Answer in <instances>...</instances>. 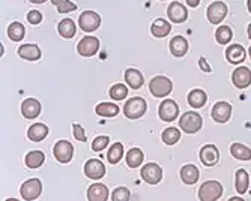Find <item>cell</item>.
I'll return each mask as SVG.
<instances>
[{
	"mask_svg": "<svg viewBox=\"0 0 251 201\" xmlns=\"http://www.w3.org/2000/svg\"><path fill=\"white\" fill-rule=\"evenodd\" d=\"M148 110V104L143 98H131L126 101L125 107H124V114L131 119V120H135V119H140Z\"/></svg>",
	"mask_w": 251,
	"mask_h": 201,
	"instance_id": "6da1fadb",
	"label": "cell"
},
{
	"mask_svg": "<svg viewBox=\"0 0 251 201\" xmlns=\"http://www.w3.org/2000/svg\"><path fill=\"white\" fill-rule=\"evenodd\" d=\"M149 90L155 98H164V96L170 95V92L173 90V83L167 77L158 75V77H153L151 80Z\"/></svg>",
	"mask_w": 251,
	"mask_h": 201,
	"instance_id": "7a4b0ae2",
	"label": "cell"
},
{
	"mask_svg": "<svg viewBox=\"0 0 251 201\" xmlns=\"http://www.w3.org/2000/svg\"><path fill=\"white\" fill-rule=\"evenodd\" d=\"M223 195V185L217 180L204 182L199 189L200 201H217Z\"/></svg>",
	"mask_w": 251,
	"mask_h": 201,
	"instance_id": "3957f363",
	"label": "cell"
},
{
	"mask_svg": "<svg viewBox=\"0 0 251 201\" xmlns=\"http://www.w3.org/2000/svg\"><path fill=\"white\" fill-rule=\"evenodd\" d=\"M203 125L201 116L199 113H194V111H188V113H184V116L179 120V126L180 129L187 132V134H196L200 131Z\"/></svg>",
	"mask_w": 251,
	"mask_h": 201,
	"instance_id": "277c9868",
	"label": "cell"
},
{
	"mask_svg": "<svg viewBox=\"0 0 251 201\" xmlns=\"http://www.w3.org/2000/svg\"><path fill=\"white\" fill-rule=\"evenodd\" d=\"M53 153H54V158L60 162V164H68L74 156V146L66 141V140H60L54 144V149H53Z\"/></svg>",
	"mask_w": 251,
	"mask_h": 201,
	"instance_id": "5b68a950",
	"label": "cell"
},
{
	"mask_svg": "<svg viewBox=\"0 0 251 201\" xmlns=\"http://www.w3.org/2000/svg\"><path fill=\"white\" fill-rule=\"evenodd\" d=\"M42 192V183L39 179H29L20 188V194L21 197L27 200V201H33L36 200Z\"/></svg>",
	"mask_w": 251,
	"mask_h": 201,
	"instance_id": "8992f818",
	"label": "cell"
},
{
	"mask_svg": "<svg viewBox=\"0 0 251 201\" xmlns=\"http://www.w3.org/2000/svg\"><path fill=\"white\" fill-rule=\"evenodd\" d=\"M101 24V17L94 11H84L78 18V26L84 32H94Z\"/></svg>",
	"mask_w": 251,
	"mask_h": 201,
	"instance_id": "52a82bcc",
	"label": "cell"
},
{
	"mask_svg": "<svg viewBox=\"0 0 251 201\" xmlns=\"http://www.w3.org/2000/svg\"><path fill=\"white\" fill-rule=\"evenodd\" d=\"M142 179L149 183V185H156L161 182L163 179V168L159 167L158 164H153V162H149L146 164L143 168H142Z\"/></svg>",
	"mask_w": 251,
	"mask_h": 201,
	"instance_id": "ba28073f",
	"label": "cell"
},
{
	"mask_svg": "<svg viewBox=\"0 0 251 201\" xmlns=\"http://www.w3.org/2000/svg\"><path fill=\"white\" fill-rule=\"evenodd\" d=\"M158 114H159V119L163 122H173L177 116H179V107L175 101L172 99H166L159 104V108H158Z\"/></svg>",
	"mask_w": 251,
	"mask_h": 201,
	"instance_id": "9c48e42d",
	"label": "cell"
},
{
	"mask_svg": "<svg viewBox=\"0 0 251 201\" xmlns=\"http://www.w3.org/2000/svg\"><path fill=\"white\" fill-rule=\"evenodd\" d=\"M100 50V41L95 36H86L78 42L77 51L83 56V57H90L95 56Z\"/></svg>",
	"mask_w": 251,
	"mask_h": 201,
	"instance_id": "30bf717a",
	"label": "cell"
},
{
	"mask_svg": "<svg viewBox=\"0 0 251 201\" xmlns=\"http://www.w3.org/2000/svg\"><path fill=\"white\" fill-rule=\"evenodd\" d=\"M200 161L206 167H214L220 161V152L214 144H206L200 149Z\"/></svg>",
	"mask_w": 251,
	"mask_h": 201,
	"instance_id": "8fae6325",
	"label": "cell"
},
{
	"mask_svg": "<svg viewBox=\"0 0 251 201\" xmlns=\"http://www.w3.org/2000/svg\"><path fill=\"white\" fill-rule=\"evenodd\" d=\"M211 114L217 123H226L232 116V105L229 102H217Z\"/></svg>",
	"mask_w": 251,
	"mask_h": 201,
	"instance_id": "7c38bea8",
	"label": "cell"
},
{
	"mask_svg": "<svg viewBox=\"0 0 251 201\" xmlns=\"http://www.w3.org/2000/svg\"><path fill=\"white\" fill-rule=\"evenodd\" d=\"M226 14H227L226 3H223V2H214V3L209 5L208 12H206V17H208V20L211 21L212 24H220L221 21L226 18Z\"/></svg>",
	"mask_w": 251,
	"mask_h": 201,
	"instance_id": "4fadbf2b",
	"label": "cell"
},
{
	"mask_svg": "<svg viewBox=\"0 0 251 201\" xmlns=\"http://www.w3.org/2000/svg\"><path fill=\"white\" fill-rule=\"evenodd\" d=\"M232 81L238 89H247L251 84V71L247 66H239L232 74Z\"/></svg>",
	"mask_w": 251,
	"mask_h": 201,
	"instance_id": "5bb4252c",
	"label": "cell"
},
{
	"mask_svg": "<svg viewBox=\"0 0 251 201\" xmlns=\"http://www.w3.org/2000/svg\"><path fill=\"white\" fill-rule=\"evenodd\" d=\"M84 174L89 179H94V180H98V179L104 177L105 174V167L100 159H90L84 164Z\"/></svg>",
	"mask_w": 251,
	"mask_h": 201,
	"instance_id": "9a60e30c",
	"label": "cell"
},
{
	"mask_svg": "<svg viewBox=\"0 0 251 201\" xmlns=\"http://www.w3.org/2000/svg\"><path fill=\"white\" fill-rule=\"evenodd\" d=\"M110 197L108 188L101 183H94L90 185L87 189V200L89 201H107Z\"/></svg>",
	"mask_w": 251,
	"mask_h": 201,
	"instance_id": "2e32d148",
	"label": "cell"
},
{
	"mask_svg": "<svg viewBox=\"0 0 251 201\" xmlns=\"http://www.w3.org/2000/svg\"><path fill=\"white\" fill-rule=\"evenodd\" d=\"M167 15H169V18L173 21V23H184V21H187V18H188L187 8L184 5H180L179 2H173L169 6Z\"/></svg>",
	"mask_w": 251,
	"mask_h": 201,
	"instance_id": "e0dca14e",
	"label": "cell"
},
{
	"mask_svg": "<svg viewBox=\"0 0 251 201\" xmlns=\"http://www.w3.org/2000/svg\"><path fill=\"white\" fill-rule=\"evenodd\" d=\"M245 57H247V51L239 44H233V45H230L226 50V59L232 65H241L245 60Z\"/></svg>",
	"mask_w": 251,
	"mask_h": 201,
	"instance_id": "ac0fdd59",
	"label": "cell"
},
{
	"mask_svg": "<svg viewBox=\"0 0 251 201\" xmlns=\"http://www.w3.org/2000/svg\"><path fill=\"white\" fill-rule=\"evenodd\" d=\"M21 113L26 119H35L39 116L41 113V104L39 101L33 99V98H29L26 99L25 102L21 104Z\"/></svg>",
	"mask_w": 251,
	"mask_h": 201,
	"instance_id": "d6986e66",
	"label": "cell"
},
{
	"mask_svg": "<svg viewBox=\"0 0 251 201\" xmlns=\"http://www.w3.org/2000/svg\"><path fill=\"white\" fill-rule=\"evenodd\" d=\"M18 54L21 59L29 60V62H35L38 59H41V50L36 44H25L18 48Z\"/></svg>",
	"mask_w": 251,
	"mask_h": 201,
	"instance_id": "ffe728a7",
	"label": "cell"
},
{
	"mask_svg": "<svg viewBox=\"0 0 251 201\" xmlns=\"http://www.w3.org/2000/svg\"><path fill=\"white\" fill-rule=\"evenodd\" d=\"M199 177H200L199 168L193 164L184 165L180 168V179L185 185H194L199 180Z\"/></svg>",
	"mask_w": 251,
	"mask_h": 201,
	"instance_id": "44dd1931",
	"label": "cell"
},
{
	"mask_svg": "<svg viewBox=\"0 0 251 201\" xmlns=\"http://www.w3.org/2000/svg\"><path fill=\"white\" fill-rule=\"evenodd\" d=\"M170 51L176 57L185 56L187 51H188V42H187V39L184 36H175L170 41Z\"/></svg>",
	"mask_w": 251,
	"mask_h": 201,
	"instance_id": "7402d4cb",
	"label": "cell"
},
{
	"mask_svg": "<svg viewBox=\"0 0 251 201\" xmlns=\"http://www.w3.org/2000/svg\"><path fill=\"white\" fill-rule=\"evenodd\" d=\"M47 134H49L47 126L42 125V123H33L27 131V137H29V140H32L35 143H39V141H42L45 137H47Z\"/></svg>",
	"mask_w": 251,
	"mask_h": 201,
	"instance_id": "603a6c76",
	"label": "cell"
},
{
	"mask_svg": "<svg viewBox=\"0 0 251 201\" xmlns=\"http://www.w3.org/2000/svg\"><path fill=\"white\" fill-rule=\"evenodd\" d=\"M125 81L128 83V86H129L131 89H134V90H137V89H140V87L143 86L145 78H143V75H142V72H140V71L129 68V69H126V71H125Z\"/></svg>",
	"mask_w": 251,
	"mask_h": 201,
	"instance_id": "cb8c5ba5",
	"label": "cell"
},
{
	"mask_svg": "<svg viewBox=\"0 0 251 201\" xmlns=\"http://www.w3.org/2000/svg\"><path fill=\"white\" fill-rule=\"evenodd\" d=\"M170 30H172V26L163 18L155 20L152 23V26H151V32H152V35L155 38H164V36H167L170 33Z\"/></svg>",
	"mask_w": 251,
	"mask_h": 201,
	"instance_id": "d4e9b609",
	"label": "cell"
},
{
	"mask_svg": "<svg viewBox=\"0 0 251 201\" xmlns=\"http://www.w3.org/2000/svg\"><path fill=\"white\" fill-rule=\"evenodd\" d=\"M248 185H250V177H248V173L244 170V168H239L235 174V188L238 191V194H245L247 189H248Z\"/></svg>",
	"mask_w": 251,
	"mask_h": 201,
	"instance_id": "484cf974",
	"label": "cell"
},
{
	"mask_svg": "<svg viewBox=\"0 0 251 201\" xmlns=\"http://www.w3.org/2000/svg\"><path fill=\"white\" fill-rule=\"evenodd\" d=\"M208 101V95L204 93L201 89H194V90L190 92L188 95V104L193 108H201Z\"/></svg>",
	"mask_w": 251,
	"mask_h": 201,
	"instance_id": "4316f807",
	"label": "cell"
},
{
	"mask_svg": "<svg viewBox=\"0 0 251 201\" xmlns=\"http://www.w3.org/2000/svg\"><path fill=\"white\" fill-rule=\"evenodd\" d=\"M44 161H45V155L41 150H32V152H29L26 155V159H25L26 165L29 168H32V170L39 168L44 164Z\"/></svg>",
	"mask_w": 251,
	"mask_h": 201,
	"instance_id": "83f0119b",
	"label": "cell"
},
{
	"mask_svg": "<svg viewBox=\"0 0 251 201\" xmlns=\"http://www.w3.org/2000/svg\"><path fill=\"white\" fill-rule=\"evenodd\" d=\"M95 111H97V114L101 117H115L119 113V107L116 104H111V102H102V104L97 105Z\"/></svg>",
	"mask_w": 251,
	"mask_h": 201,
	"instance_id": "f1b7e54d",
	"label": "cell"
},
{
	"mask_svg": "<svg viewBox=\"0 0 251 201\" xmlns=\"http://www.w3.org/2000/svg\"><path fill=\"white\" fill-rule=\"evenodd\" d=\"M143 159H145V156H143V152L140 149H131L128 150L126 153V165L129 168H137V167H140L143 164Z\"/></svg>",
	"mask_w": 251,
	"mask_h": 201,
	"instance_id": "f546056e",
	"label": "cell"
},
{
	"mask_svg": "<svg viewBox=\"0 0 251 201\" xmlns=\"http://www.w3.org/2000/svg\"><path fill=\"white\" fill-rule=\"evenodd\" d=\"M230 153H232L233 158H236L239 161H250L251 159V150L241 143H233L230 146Z\"/></svg>",
	"mask_w": 251,
	"mask_h": 201,
	"instance_id": "4dcf8cb0",
	"label": "cell"
},
{
	"mask_svg": "<svg viewBox=\"0 0 251 201\" xmlns=\"http://www.w3.org/2000/svg\"><path fill=\"white\" fill-rule=\"evenodd\" d=\"M57 30H59V35L62 38H66V39L74 38V35H75V24H74V21L70 20V18L62 20L60 23H59V26H57Z\"/></svg>",
	"mask_w": 251,
	"mask_h": 201,
	"instance_id": "1f68e13d",
	"label": "cell"
},
{
	"mask_svg": "<svg viewBox=\"0 0 251 201\" xmlns=\"http://www.w3.org/2000/svg\"><path fill=\"white\" fill-rule=\"evenodd\" d=\"M124 156V146L121 143H115L111 144V147L108 149V153H107V159L110 164H118Z\"/></svg>",
	"mask_w": 251,
	"mask_h": 201,
	"instance_id": "d6a6232c",
	"label": "cell"
},
{
	"mask_svg": "<svg viewBox=\"0 0 251 201\" xmlns=\"http://www.w3.org/2000/svg\"><path fill=\"white\" fill-rule=\"evenodd\" d=\"M25 33H26V29H25V26H23L21 23H12V24H9V27H8V36H9V39H12V41H21L23 38H25Z\"/></svg>",
	"mask_w": 251,
	"mask_h": 201,
	"instance_id": "836d02e7",
	"label": "cell"
},
{
	"mask_svg": "<svg viewBox=\"0 0 251 201\" xmlns=\"http://www.w3.org/2000/svg\"><path fill=\"white\" fill-rule=\"evenodd\" d=\"M163 141L166 143V144H169V146H173V144H176L177 141H179V138H180V131L177 129V128H167V129H164V132H163Z\"/></svg>",
	"mask_w": 251,
	"mask_h": 201,
	"instance_id": "e575fe53",
	"label": "cell"
},
{
	"mask_svg": "<svg viewBox=\"0 0 251 201\" xmlns=\"http://www.w3.org/2000/svg\"><path fill=\"white\" fill-rule=\"evenodd\" d=\"M233 38V33H232V29L230 27H227V26H221L220 29H217L215 32V39L218 44H227V42H230Z\"/></svg>",
	"mask_w": 251,
	"mask_h": 201,
	"instance_id": "d590c367",
	"label": "cell"
},
{
	"mask_svg": "<svg viewBox=\"0 0 251 201\" xmlns=\"http://www.w3.org/2000/svg\"><path fill=\"white\" fill-rule=\"evenodd\" d=\"M126 95H128V89L124 84H115L110 89V96L115 101H121V99L126 98Z\"/></svg>",
	"mask_w": 251,
	"mask_h": 201,
	"instance_id": "8d00e7d4",
	"label": "cell"
},
{
	"mask_svg": "<svg viewBox=\"0 0 251 201\" xmlns=\"http://www.w3.org/2000/svg\"><path fill=\"white\" fill-rule=\"evenodd\" d=\"M131 194L126 188H116L111 192V201H129Z\"/></svg>",
	"mask_w": 251,
	"mask_h": 201,
	"instance_id": "74e56055",
	"label": "cell"
},
{
	"mask_svg": "<svg viewBox=\"0 0 251 201\" xmlns=\"http://www.w3.org/2000/svg\"><path fill=\"white\" fill-rule=\"evenodd\" d=\"M108 143H110V138H108L107 135H100V137H97V138L94 140L92 149H94L95 152H101V150H104V149L108 146Z\"/></svg>",
	"mask_w": 251,
	"mask_h": 201,
	"instance_id": "f35d334b",
	"label": "cell"
},
{
	"mask_svg": "<svg viewBox=\"0 0 251 201\" xmlns=\"http://www.w3.org/2000/svg\"><path fill=\"white\" fill-rule=\"evenodd\" d=\"M56 8H57V11L60 14H70V12H73V11L77 9V5L73 3L71 0H63V2L60 5H57Z\"/></svg>",
	"mask_w": 251,
	"mask_h": 201,
	"instance_id": "ab89813d",
	"label": "cell"
},
{
	"mask_svg": "<svg viewBox=\"0 0 251 201\" xmlns=\"http://www.w3.org/2000/svg\"><path fill=\"white\" fill-rule=\"evenodd\" d=\"M73 132H74V137L78 140V141H86V134H84V129L78 125V123H74L73 125Z\"/></svg>",
	"mask_w": 251,
	"mask_h": 201,
	"instance_id": "60d3db41",
	"label": "cell"
},
{
	"mask_svg": "<svg viewBox=\"0 0 251 201\" xmlns=\"http://www.w3.org/2000/svg\"><path fill=\"white\" fill-rule=\"evenodd\" d=\"M27 21L30 24H39L42 21V14L39 11H30L27 14Z\"/></svg>",
	"mask_w": 251,
	"mask_h": 201,
	"instance_id": "b9f144b4",
	"label": "cell"
},
{
	"mask_svg": "<svg viewBox=\"0 0 251 201\" xmlns=\"http://www.w3.org/2000/svg\"><path fill=\"white\" fill-rule=\"evenodd\" d=\"M199 63H200V69H201V71H204V72H211V66H209V63L206 62V59H204V57H200Z\"/></svg>",
	"mask_w": 251,
	"mask_h": 201,
	"instance_id": "7bdbcfd3",
	"label": "cell"
},
{
	"mask_svg": "<svg viewBox=\"0 0 251 201\" xmlns=\"http://www.w3.org/2000/svg\"><path fill=\"white\" fill-rule=\"evenodd\" d=\"M200 3V0H187V5L191 6V8H197Z\"/></svg>",
	"mask_w": 251,
	"mask_h": 201,
	"instance_id": "ee69618b",
	"label": "cell"
},
{
	"mask_svg": "<svg viewBox=\"0 0 251 201\" xmlns=\"http://www.w3.org/2000/svg\"><path fill=\"white\" fill-rule=\"evenodd\" d=\"M29 2H32V3H45L47 0H29Z\"/></svg>",
	"mask_w": 251,
	"mask_h": 201,
	"instance_id": "f6af8a7d",
	"label": "cell"
},
{
	"mask_svg": "<svg viewBox=\"0 0 251 201\" xmlns=\"http://www.w3.org/2000/svg\"><path fill=\"white\" fill-rule=\"evenodd\" d=\"M229 201H244V200H242L241 197H232V198H230Z\"/></svg>",
	"mask_w": 251,
	"mask_h": 201,
	"instance_id": "bcb514c9",
	"label": "cell"
},
{
	"mask_svg": "<svg viewBox=\"0 0 251 201\" xmlns=\"http://www.w3.org/2000/svg\"><path fill=\"white\" fill-rule=\"evenodd\" d=\"M62 2H63V0H51V3H53V5H56V6H57V5H60Z\"/></svg>",
	"mask_w": 251,
	"mask_h": 201,
	"instance_id": "7dc6e473",
	"label": "cell"
},
{
	"mask_svg": "<svg viewBox=\"0 0 251 201\" xmlns=\"http://www.w3.org/2000/svg\"><path fill=\"white\" fill-rule=\"evenodd\" d=\"M247 8H248V11L251 14V0H247Z\"/></svg>",
	"mask_w": 251,
	"mask_h": 201,
	"instance_id": "c3c4849f",
	"label": "cell"
},
{
	"mask_svg": "<svg viewBox=\"0 0 251 201\" xmlns=\"http://www.w3.org/2000/svg\"><path fill=\"white\" fill-rule=\"evenodd\" d=\"M247 30H248V38L251 39V24L248 26V29H247Z\"/></svg>",
	"mask_w": 251,
	"mask_h": 201,
	"instance_id": "681fc988",
	"label": "cell"
},
{
	"mask_svg": "<svg viewBox=\"0 0 251 201\" xmlns=\"http://www.w3.org/2000/svg\"><path fill=\"white\" fill-rule=\"evenodd\" d=\"M6 201H18V200H15V198H8Z\"/></svg>",
	"mask_w": 251,
	"mask_h": 201,
	"instance_id": "f907efd6",
	"label": "cell"
},
{
	"mask_svg": "<svg viewBox=\"0 0 251 201\" xmlns=\"http://www.w3.org/2000/svg\"><path fill=\"white\" fill-rule=\"evenodd\" d=\"M248 54H250V57H251V47H250V50H248Z\"/></svg>",
	"mask_w": 251,
	"mask_h": 201,
	"instance_id": "816d5d0a",
	"label": "cell"
}]
</instances>
